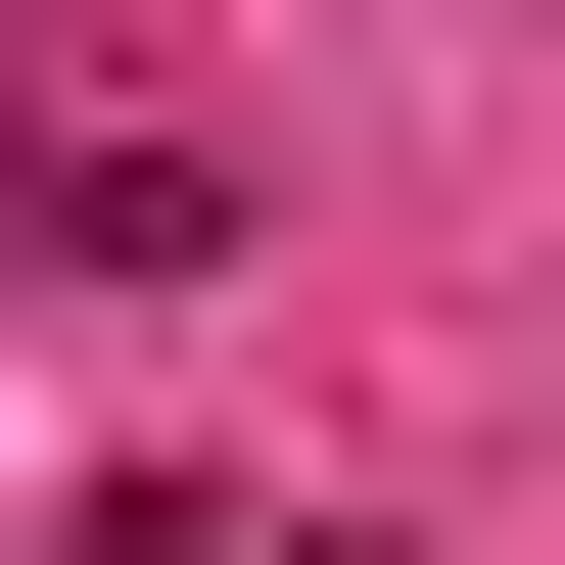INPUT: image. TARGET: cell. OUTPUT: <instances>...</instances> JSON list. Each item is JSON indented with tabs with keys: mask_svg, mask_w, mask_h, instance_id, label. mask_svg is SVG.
Masks as SVG:
<instances>
[{
	"mask_svg": "<svg viewBox=\"0 0 565 565\" xmlns=\"http://www.w3.org/2000/svg\"><path fill=\"white\" fill-rule=\"evenodd\" d=\"M47 565H377V519H236V471H95Z\"/></svg>",
	"mask_w": 565,
	"mask_h": 565,
	"instance_id": "7a4b0ae2",
	"label": "cell"
},
{
	"mask_svg": "<svg viewBox=\"0 0 565 565\" xmlns=\"http://www.w3.org/2000/svg\"><path fill=\"white\" fill-rule=\"evenodd\" d=\"M0 236H47V282H189V236H236V189H189V141H141L95 47H47V0H0Z\"/></svg>",
	"mask_w": 565,
	"mask_h": 565,
	"instance_id": "6da1fadb",
	"label": "cell"
}]
</instances>
